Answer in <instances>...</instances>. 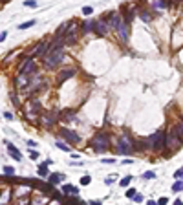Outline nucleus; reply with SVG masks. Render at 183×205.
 Segmentation results:
<instances>
[{"label":"nucleus","mask_w":183,"mask_h":205,"mask_svg":"<svg viewBox=\"0 0 183 205\" xmlns=\"http://www.w3.org/2000/svg\"><path fill=\"white\" fill-rule=\"evenodd\" d=\"M119 152L121 154H130L132 152V141H130L128 136L121 137V141H119Z\"/></svg>","instance_id":"obj_5"},{"label":"nucleus","mask_w":183,"mask_h":205,"mask_svg":"<svg viewBox=\"0 0 183 205\" xmlns=\"http://www.w3.org/2000/svg\"><path fill=\"white\" fill-rule=\"evenodd\" d=\"M141 18H143V20H147V22H148V20H150V15H148V13H141Z\"/></svg>","instance_id":"obj_33"},{"label":"nucleus","mask_w":183,"mask_h":205,"mask_svg":"<svg viewBox=\"0 0 183 205\" xmlns=\"http://www.w3.org/2000/svg\"><path fill=\"white\" fill-rule=\"evenodd\" d=\"M46 49H48V42H40V44L33 49V53H35V55H46Z\"/></svg>","instance_id":"obj_14"},{"label":"nucleus","mask_w":183,"mask_h":205,"mask_svg":"<svg viewBox=\"0 0 183 205\" xmlns=\"http://www.w3.org/2000/svg\"><path fill=\"white\" fill-rule=\"evenodd\" d=\"M174 132H176V134L180 136V139L183 141V123H178V125L174 126Z\"/></svg>","instance_id":"obj_18"},{"label":"nucleus","mask_w":183,"mask_h":205,"mask_svg":"<svg viewBox=\"0 0 183 205\" xmlns=\"http://www.w3.org/2000/svg\"><path fill=\"white\" fill-rule=\"evenodd\" d=\"M152 5L154 7H169L170 2L169 0H152Z\"/></svg>","instance_id":"obj_16"},{"label":"nucleus","mask_w":183,"mask_h":205,"mask_svg":"<svg viewBox=\"0 0 183 205\" xmlns=\"http://www.w3.org/2000/svg\"><path fill=\"white\" fill-rule=\"evenodd\" d=\"M181 143H183V141L180 139V136L174 132V128L169 132V136H165V145H169V147H170V148H174V150H176V148H180V147H181Z\"/></svg>","instance_id":"obj_4"},{"label":"nucleus","mask_w":183,"mask_h":205,"mask_svg":"<svg viewBox=\"0 0 183 205\" xmlns=\"http://www.w3.org/2000/svg\"><path fill=\"white\" fill-rule=\"evenodd\" d=\"M4 38H5V31H4V33H0V42H2Z\"/></svg>","instance_id":"obj_38"},{"label":"nucleus","mask_w":183,"mask_h":205,"mask_svg":"<svg viewBox=\"0 0 183 205\" xmlns=\"http://www.w3.org/2000/svg\"><path fill=\"white\" fill-rule=\"evenodd\" d=\"M126 196H128V198H134V196H136V189H128V191H126Z\"/></svg>","instance_id":"obj_28"},{"label":"nucleus","mask_w":183,"mask_h":205,"mask_svg":"<svg viewBox=\"0 0 183 205\" xmlns=\"http://www.w3.org/2000/svg\"><path fill=\"white\" fill-rule=\"evenodd\" d=\"M24 5H27V7H37V2H35V0H26Z\"/></svg>","instance_id":"obj_23"},{"label":"nucleus","mask_w":183,"mask_h":205,"mask_svg":"<svg viewBox=\"0 0 183 205\" xmlns=\"http://www.w3.org/2000/svg\"><path fill=\"white\" fill-rule=\"evenodd\" d=\"M174 178H178V180H181V178H183V169H180V170H176V174H174Z\"/></svg>","instance_id":"obj_29"},{"label":"nucleus","mask_w":183,"mask_h":205,"mask_svg":"<svg viewBox=\"0 0 183 205\" xmlns=\"http://www.w3.org/2000/svg\"><path fill=\"white\" fill-rule=\"evenodd\" d=\"M92 147H93V150L95 152H104L108 147H110V139H108V136L106 134H97L93 139H92Z\"/></svg>","instance_id":"obj_3"},{"label":"nucleus","mask_w":183,"mask_h":205,"mask_svg":"<svg viewBox=\"0 0 183 205\" xmlns=\"http://www.w3.org/2000/svg\"><path fill=\"white\" fill-rule=\"evenodd\" d=\"M132 200H136L137 203H141V202H143V196H141V194H136V196H134Z\"/></svg>","instance_id":"obj_32"},{"label":"nucleus","mask_w":183,"mask_h":205,"mask_svg":"<svg viewBox=\"0 0 183 205\" xmlns=\"http://www.w3.org/2000/svg\"><path fill=\"white\" fill-rule=\"evenodd\" d=\"M60 136H62L66 141H70V143H79V141H81V137H79L75 132H71V130H66V128H62V130H60Z\"/></svg>","instance_id":"obj_9"},{"label":"nucleus","mask_w":183,"mask_h":205,"mask_svg":"<svg viewBox=\"0 0 183 205\" xmlns=\"http://www.w3.org/2000/svg\"><path fill=\"white\" fill-rule=\"evenodd\" d=\"M4 172H5V174H13L15 170H13V167H5V169H4Z\"/></svg>","instance_id":"obj_34"},{"label":"nucleus","mask_w":183,"mask_h":205,"mask_svg":"<svg viewBox=\"0 0 183 205\" xmlns=\"http://www.w3.org/2000/svg\"><path fill=\"white\" fill-rule=\"evenodd\" d=\"M5 200H9V192H7V191H5V192L0 196V202H5Z\"/></svg>","instance_id":"obj_30"},{"label":"nucleus","mask_w":183,"mask_h":205,"mask_svg":"<svg viewBox=\"0 0 183 205\" xmlns=\"http://www.w3.org/2000/svg\"><path fill=\"white\" fill-rule=\"evenodd\" d=\"M66 44H75L77 42V24H71V29H68V35L64 37Z\"/></svg>","instance_id":"obj_7"},{"label":"nucleus","mask_w":183,"mask_h":205,"mask_svg":"<svg viewBox=\"0 0 183 205\" xmlns=\"http://www.w3.org/2000/svg\"><path fill=\"white\" fill-rule=\"evenodd\" d=\"M57 147H59L60 150H66V152L70 150V148H68V145H64V143H60V141H57Z\"/></svg>","instance_id":"obj_26"},{"label":"nucleus","mask_w":183,"mask_h":205,"mask_svg":"<svg viewBox=\"0 0 183 205\" xmlns=\"http://www.w3.org/2000/svg\"><path fill=\"white\" fill-rule=\"evenodd\" d=\"M93 29H95L99 35H106V33L110 31V24H108V20H97Z\"/></svg>","instance_id":"obj_6"},{"label":"nucleus","mask_w":183,"mask_h":205,"mask_svg":"<svg viewBox=\"0 0 183 205\" xmlns=\"http://www.w3.org/2000/svg\"><path fill=\"white\" fill-rule=\"evenodd\" d=\"M154 176H156V172H152V170H148V172H145V178H147V180H152Z\"/></svg>","instance_id":"obj_27"},{"label":"nucleus","mask_w":183,"mask_h":205,"mask_svg":"<svg viewBox=\"0 0 183 205\" xmlns=\"http://www.w3.org/2000/svg\"><path fill=\"white\" fill-rule=\"evenodd\" d=\"M33 71H35V62H33V59H26L24 66H20V73H22V75H31Z\"/></svg>","instance_id":"obj_8"},{"label":"nucleus","mask_w":183,"mask_h":205,"mask_svg":"<svg viewBox=\"0 0 183 205\" xmlns=\"http://www.w3.org/2000/svg\"><path fill=\"white\" fill-rule=\"evenodd\" d=\"M147 145H148L150 148H154V150H161V148L165 147V132H163V130L154 132V134L147 139Z\"/></svg>","instance_id":"obj_2"},{"label":"nucleus","mask_w":183,"mask_h":205,"mask_svg":"<svg viewBox=\"0 0 183 205\" xmlns=\"http://www.w3.org/2000/svg\"><path fill=\"white\" fill-rule=\"evenodd\" d=\"M93 27H95V22H93V20H88V22L84 24V31H86V33H88V31H92Z\"/></svg>","instance_id":"obj_21"},{"label":"nucleus","mask_w":183,"mask_h":205,"mask_svg":"<svg viewBox=\"0 0 183 205\" xmlns=\"http://www.w3.org/2000/svg\"><path fill=\"white\" fill-rule=\"evenodd\" d=\"M62 191L66 192V194H77L79 191H77V187H73V185H64L62 187Z\"/></svg>","instance_id":"obj_17"},{"label":"nucleus","mask_w":183,"mask_h":205,"mask_svg":"<svg viewBox=\"0 0 183 205\" xmlns=\"http://www.w3.org/2000/svg\"><path fill=\"white\" fill-rule=\"evenodd\" d=\"M5 147H7V152H9V154L16 159V161H20V159H22V154L16 150V147H15L13 143H7V141H5Z\"/></svg>","instance_id":"obj_12"},{"label":"nucleus","mask_w":183,"mask_h":205,"mask_svg":"<svg viewBox=\"0 0 183 205\" xmlns=\"http://www.w3.org/2000/svg\"><path fill=\"white\" fill-rule=\"evenodd\" d=\"M55 121H57V117H55V114H49V115H48V119H46V125H49V123L53 125Z\"/></svg>","instance_id":"obj_22"},{"label":"nucleus","mask_w":183,"mask_h":205,"mask_svg":"<svg viewBox=\"0 0 183 205\" xmlns=\"http://www.w3.org/2000/svg\"><path fill=\"white\" fill-rule=\"evenodd\" d=\"M130 180H132L130 176H126V178H123V180H121V187H126V185L130 183Z\"/></svg>","instance_id":"obj_24"},{"label":"nucleus","mask_w":183,"mask_h":205,"mask_svg":"<svg viewBox=\"0 0 183 205\" xmlns=\"http://www.w3.org/2000/svg\"><path fill=\"white\" fill-rule=\"evenodd\" d=\"M62 59H64V49H62V48H59V49L48 51V53L44 55V64H46L48 68H55L57 64H60V62H62Z\"/></svg>","instance_id":"obj_1"},{"label":"nucleus","mask_w":183,"mask_h":205,"mask_svg":"<svg viewBox=\"0 0 183 205\" xmlns=\"http://www.w3.org/2000/svg\"><path fill=\"white\" fill-rule=\"evenodd\" d=\"M4 117H5V119H13V115H11L9 112H5V114H4Z\"/></svg>","instance_id":"obj_36"},{"label":"nucleus","mask_w":183,"mask_h":205,"mask_svg":"<svg viewBox=\"0 0 183 205\" xmlns=\"http://www.w3.org/2000/svg\"><path fill=\"white\" fill-rule=\"evenodd\" d=\"M73 73H75V70L73 68H68V70H62L60 71V75H59V79H57V84H62L66 79H70V77H73Z\"/></svg>","instance_id":"obj_11"},{"label":"nucleus","mask_w":183,"mask_h":205,"mask_svg":"<svg viewBox=\"0 0 183 205\" xmlns=\"http://www.w3.org/2000/svg\"><path fill=\"white\" fill-rule=\"evenodd\" d=\"M88 183H90V178H88V176H84V178L81 180V185H88Z\"/></svg>","instance_id":"obj_31"},{"label":"nucleus","mask_w":183,"mask_h":205,"mask_svg":"<svg viewBox=\"0 0 183 205\" xmlns=\"http://www.w3.org/2000/svg\"><path fill=\"white\" fill-rule=\"evenodd\" d=\"M62 180H64V176H62V174H59V172H55V174H51V176H49V183H51V185L60 183Z\"/></svg>","instance_id":"obj_15"},{"label":"nucleus","mask_w":183,"mask_h":205,"mask_svg":"<svg viewBox=\"0 0 183 205\" xmlns=\"http://www.w3.org/2000/svg\"><path fill=\"white\" fill-rule=\"evenodd\" d=\"M172 191H174V192H181V191H183V181H181V180H180V181H176V183L172 185Z\"/></svg>","instance_id":"obj_19"},{"label":"nucleus","mask_w":183,"mask_h":205,"mask_svg":"<svg viewBox=\"0 0 183 205\" xmlns=\"http://www.w3.org/2000/svg\"><path fill=\"white\" fill-rule=\"evenodd\" d=\"M82 13H84V15H92V13H93V9H92L90 5H86V7H82Z\"/></svg>","instance_id":"obj_25"},{"label":"nucleus","mask_w":183,"mask_h":205,"mask_svg":"<svg viewBox=\"0 0 183 205\" xmlns=\"http://www.w3.org/2000/svg\"><path fill=\"white\" fill-rule=\"evenodd\" d=\"M121 22H123V18H121V15H119V13H112V15H110V18H108L110 29H117Z\"/></svg>","instance_id":"obj_10"},{"label":"nucleus","mask_w":183,"mask_h":205,"mask_svg":"<svg viewBox=\"0 0 183 205\" xmlns=\"http://www.w3.org/2000/svg\"><path fill=\"white\" fill-rule=\"evenodd\" d=\"M117 29H119V37H121L123 40H128V27H126L125 20H123V22L119 24V27H117Z\"/></svg>","instance_id":"obj_13"},{"label":"nucleus","mask_w":183,"mask_h":205,"mask_svg":"<svg viewBox=\"0 0 183 205\" xmlns=\"http://www.w3.org/2000/svg\"><path fill=\"white\" fill-rule=\"evenodd\" d=\"M29 156H31L33 159H37V158H38V152H35V150H31V154H29Z\"/></svg>","instance_id":"obj_35"},{"label":"nucleus","mask_w":183,"mask_h":205,"mask_svg":"<svg viewBox=\"0 0 183 205\" xmlns=\"http://www.w3.org/2000/svg\"><path fill=\"white\" fill-rule=\"evenodd\" d=\"M115 159H103V163H106V165H110V163H114Z\"/></svg>","instance_id":"obj_37"},{"label":"nucleus","mask_w":183,"mask_h":205,"mask_svg":"<svg viewBox=\"0 0 183 205\" xmlns=\"http://www.w3.org/2000/svg\"><path fill=\"white\" fill-rule=\"evenodd\" d=\"M31 26H35V20H27V22L20 24V26H18V29H27V27H31Z\"/></svg>","instance_id":"obj_20"}]
</instances>
